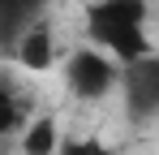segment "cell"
I'll use <instances>...</instances> for the list:
<instances>
[{"label": "cell", "instance_id": "277c9868", "mask_svg": "<svg viewBox=\"0 0 159 155\" xmlns=\"http://www.w3.org/2000/svg\"><path fill=\"white\" fill-rule=\"evenodd\" d=\"M48 0H4L0 4V52H13V43L39 22Z\"/></svg>", "mask_w": 159, "mask_h": 155}, {"label": "cell", "instance_id": "30bf717a", "mask_svg": "<svg viewBox=\"0 0 159 155\" xmlns=\"http://www.w3.org/2000/svg\"><path fill=\"white\" fill-rule=\"evenodd\" d=\"M0 4H4V0H0Z\"/></svg>", "mask_w": 159, "mask_h": 155}, {"label": "cell", "instance_id": "9c48e42d", "mask_svg": "<svg viewBox=\"0 0 159 155\" xmlns=\"http://www.w3.org/2000/svg\"><path fill=\"white\" fill-rule=\"evenodd\" d=\"M4 125H9V108H0V129H4Z\"/></svg>", "mask_w": 159, "mask_h": 155}, {"label": "cell", "instance_id": "8992f818", "mask_svg": "<svg viewBox=\"0 0 159 155\" xmlns=\"http://www.w3.org/2000/svg\"><path fill=\"white\" fill-rule=\"evenodd\" d=\"M90 30L95 26H146V0H99L86 13Z\"/></svg>", "mask_w": 159, "mask_h": 155}, {"label": "cell", "instance_id": "7a4b0ae2", "mask_svg": "<svg viewBox=\"0 0 159 155\" xmlns=\"http://www.w3.org/2000/svg\"><path fill=\"white\" fill-rule=\"evenodd\" d=\"M125 99H129V112L138 121L159 112V60L155 56L125 65Z\"/></svg>", "mask_w": 159, "mask_h": 155}, {"label": "cell", "instance_id": "5b68a950", "mask_svg": "<svg viewBox=\"0 0 159 155\" xmlns=\"http://www.w3.org/2000/svg\"><path fill=\"white\" fill-rule=\"evenodd\" d=\"M13 56H17V65H22V69H34V73L52 69V65H56V43H52V30L34 22L26 35L13 43Z\"/></svg>", "mask_w": 159, "mask_h": 155}, {"label": "cell", "instance_id": "6da1fadb", "mask_svg": "<svg viewBox=\"0 0 159 155\" xmlns=\"http://www.w3.org/2000/svg\"><path fill=\"white\" fill-rule=\"evenodd\" d=\"M65 82H69V91L78 99H103L116 86V65L95 48H78L69 56V65H65Z\"/></svg>", "mask_w": 159, "mask_h": 155}, {"label": "cell", "instance_id": "3957f363", "mask_svg": "<svg viewBox=\"0 0 159 155\" xmlns=\"http://www.w3.org/2000/svg\"><path fill=\"white\" fill-rule=\"evenodd\" d=\"M90 39L95 43H103L116 60H146V56H155V43H151V35H146V26H95L90 30Z\"/></svg>", "mask_w": 159, "mask_h": 155}, {"label": "cell", "instance_id": "ba28073f", "mask_svg": "<svg viewBox=\"0 0 159 155\" xmlns=\"http://www.w3.org/2000/svg\"><path fill=\"white\" fill-rule=\"evenodd\" d=\"M56 155H112L99 142V138H60L56 142Z\"/></svg>", "mask_w": 159, "mask_h": 155}, {"label": "cell", "instance_id": "52a82bcc", "mask_svg": "<svg viewBox=\"0 0 159 155\" xmlns=\"http://www.w3.org/2000/svg\"><path fill=\"white\" fill-rule=\"evenodd\" d=\"M56 142H60V129H56L52 116H34L22 134V155H56Z\"/></svg>", "mask_w": 159, "mask_h": 155}]
</instances>
